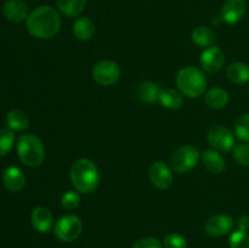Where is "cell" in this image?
Returning a JSON list of instances; mask_svg holds the SVG:
<instances>
[{"label": "cell", "instance_id": "obj_27", "mask_svg": "<svg viewBox=\"0 0 249 248\" xmlns=\"http://www.w3.org/2000/svg\"><path fill=\"white\" fill-rule=\"evenodd\" d=\"M233 159L242 167H249V145L248 143H238L233 147Z\"/></svg>", "mask_w": 249, "mask_h": 248}, {"label": "cell", "instance_id": "obj_8", "mask_svg": "<svg viewBox=\"0 0 249 248\" xmlns=\"http://www.w3.org/2000/svg\"><path fill=\"white\" fill-rule=\"evenodd\" d=\"M92 78L97 84L109 87L121 78V68L113 61H101L92 68Z\"/></svg>", "mask_w": 249, "mask_h": 248}, {"label": "cell", "instance_id": "obj_12", "mask_svg": "<svg viewBox=\"0 0 249 248\" xmlns=\"http://www.w3.org/2000/svg\"><path fill=\"white\" fill-rule=\"evenodd\" d=\"M247 11V4L245 0H226L221 9V19L228 24H235L240 22Z\"/></svg>", "mask_w": 249, "mask_h": 248}, {"label": "cell", "instance_id": "obj_29", "mask_svg": "<svg viewBox=\"0 0 249 248\" xmlns=\"http://www.w3.org/2000/svg\"><path fill=\"white\" fill-rule=\"evenodd\" d=\"M163 247L164 248H186L187 241L180 233H169L165 236L163 241Z\"/></svg>", "mask_w": 249, "mask_h": 248}, {"label": "cell", "instance_id": "obj_23", "mask_svg": "<svg viewBox=\"0 0 249 248\" xmlns=\"http://www.w3.org/2000/svg\"><path fill=\"white\" fill-rule=\"evenodd\" d=\"M57 7L63 15L75 17L82 14L87 5V0H56Z\"/></svg>", "mask_w": 249, "mask_h": 248}, {"label": "cell", "instance_id": "obj_10", "mask_svg": "<svg viewBox=\"0 0 249 248\" xmlns=\"http://www.w3.org/2000/svg\"><path fill=\"white\" fill-rule=\"evenodd\" d=\"M224 62H225L224 53L214 45L204 49L203 53H201V58H199L201 67L207 73L219 72L223 68Z\"/></svg>", "mask_w": 249, "mask_h": 248}, {"label": "cell", "instance_id": "obj_6", "mask_svg": "<svg viewBox=\"0 0 249 248\" xmlns=\"http://www.w3.org/2000/svg\"><path fill=\"white\" fill-rule=\"evenodd\" d=\"M83 231V223L77 215H63L56 221L55 235L63 242H73L80 236Z\"/></svg>", "mask_w": 249, "mask_h": 248}, {"label": "cell", "instance_id": "obj_21", "mask_svg": "<svg viewBox=\"0 0 249 248\" xmlns=\"http://www.w3.org/2000/svg\"><path fill=\"white\" fill-rule=\"evenodd\" d=\"M204 101L211 108H224L229 104V94L226 90L221 89V88H213L206 94Z\"/></svg>", "mask_w": 249, "mask_h": 248}, {"label": "cell", "instance_id": "obj_20", "mask_svg": "<svg viewBox=\"0 0 249 248\" xmlns=\"http://www.w3.org/2000/svg\"><path fill=\"white\" fill-rule=\"evenodd\" d=\"M158 101L163 107L168 109H177L184 105V97H182L181 92L178 90L168 88V89L160 90V97Z\"/></svg>", "mask_w": 249, "mask_h": 248}, {"label": "cell", "instance_id": "obj_14", "mask_svg": "<svg viewBox=\"0 0 249 248\" xmlns=\"http://www.w3.org/2000/svg\"><path fill=\"white\" fill-rule=\"evenodd\" d=\"M32 225L38 232L45 233L51 230L53 225V215L50 209L45 207H36L31 214Z\"/></svg>", "mask_w": 249, "mask_h": 248}, {"label": "cell", "instance_id": "obj_11", "mask_svg": "<svg viewBox=\"0 0 249 248\" xmlns=\"http://www.w3.org/2000/svg\"><path fill=\"white\" fill-rule=\"evenodd\" d=\"M233 226V219L232 216L229 214H218V215H213L206 221V232L209 236L213 237H220V236L226 235L231 231Z\"/></svg>", "mask_w": 249, "mask_h": 248}, {"label": "cell", "instance_id": "obj_17", "mask_svg": "<svg viewBox=\"0 0 249 248\" xmlns=\"http://www.w3.org/2000/svg\"><path fill=\"white\" fill-rule=\"evenodd\" d=\"M136 97L140 100L141 102L145 104H153V102L158 101L160 97V87L157 83H153L147 80V82H142L136 87Z\"/></svg>", "mask_w": 249, "mask_h": 248}, {"label": "cell", "instance_id": "obj_18", "mask_svg": "<svg viewBox=\"0 0 249 248\" xmlns=\"http://www.w3.org/2000/svg\"><path fill=\"white\" fill-rule=\"evenodd\" d=\"M95 31H96V28H95L94 22L87 16L79 17L73 23V34L79 40H90L94 36Z\"/></svg>", "mask_w": 249, "mask_h": 248}, {"label": "cell", "instance_id": "obj_28", "mask_svg": "<svg viewBox=\"0 0 249 248\" xmlns=\"http://www.w3.org/2000/svg\"><path fill=\"white\" fill-rule=\"evenodd\" d=\"M230 248H249V235L246 231L237 230L229 238Z\"/></svg>", "mask_w": 249, "mask_h": 248}, {"label": "cell", "instance_id": "obj_19", "mask_svg": "<svg viewBox=\"0 0 249 248\" xmlns=\"http://www.w3.org/2000/svg\"><path fill=\"white\" fill-rule=\"evenodd\" d=\"M228 78L236 85H243L249 82V66L245 62H233L228 67Z\"/></svg>", "mask_w": 249, "mask_h": 248}, {"label": "cell", "instance_id": "obj_7", "mask_svg": "<svg viewBox=\"0 0 249 248\" xmlns=\"http://www.w3.org/2000/svg\"><path fill=\"white\" fill-rule=\"evenodd\" d=\"M207 140L209 145L219 152H230L236 145L232 131L224 125L212 126L207 134Z\"/></svg>", "mask_w": 249, "mask_h": 248}, {"label": "cell", "instance_id": "obj_30", "mask_svg": "<svg viewBox=\"0 0 249 248\" xmlns=\"http://www.w3.org/2000/svg\"><path fill=\"white\" fill-rule=\"evenodd\" d=\"M80 203V196L75 191H67L61 197V204L67 211H73Z\"/></svg>", "mask_w": 249, "mask_h": 248}, {"label": "cell", "instance_id": "obj_13", "mask_svg": "<svg viewBox=\"0 0 249 248\" xmlns=\"http://www.w3.org/2000/svg\"><path fill=\"white\" fill-rule=\"evenodd\" d=\"M2 14L10 22L18 23L28 17V5L23 0H7L2 6Z\"/></svg>", "mask_w": 249, "mask_h": 248}, {"label": "cell", "instance_id": "obj_5", "mask_svg": "<svg viewBox=\"0 0 249 248\" xmlns=\"http://www.w3.org/2000/svg\"><path fill=\"white\" fill-rule=\"evenodd\" d=\"M201 158L198 148L195 146H181L173 152L170 157V167L175 173L185 174L194 169Z\"/></svg>", "mask_w": 249, "mask_h": 248}, {"label": "cell", "instance_id": "obj_2", "mask_svg": "<svg viewBox=\"0 0 249 248\" xmlns=\"http://www.w3.org/2000/svg\"><path fill=\"white\" fill-rule=\"evenodd\" d=\"M71 181L80 194H91L100 184V173L96 164L88 158L77 159L71 167Z\"/></svg>", "mask_w": 249, "mask_h": 248}, {"label": "cell", "instance_id": "obj_3", "mask_svg": "<svg viewBox=\"0 0 249 248\" xmlns=\"http://www.w3.org/2000/svg\"><path fill=\"white\" fill-rule=\"evenodd\" d=\"M177 85L181 94L191 99H196L206 91L207 78L199 68L187 66L181 68L178 73Z\"/></svg>", "mask_w": 249, "mask_h": 248}, {"label": "cell", "instance_id": "obj_9", "mask_svg": "<svg viewBox=\"0 0 249 248\" xmlns=\"http://www.w3.org/2000/svg\"><path fill=\"white\" fill-rule=\"evenodd\" d=\"M150 181L160 190H167L173 185L172 169L163 162H155L148 170Z\"/></svg>", "mask_w": 249, "mask_h": 248}, {"label": "cell", "instance_id": "obj_24", "mask_svg": "<svg viewBox=\"0 0 249 248\" xmlns=\"http://www.w3.org/2000/svg\"><path fill=\"white\" fill-rule=\"evenodd\" d=\"M6 124L11 130H26L29 126V119L24 112L19 109H11L6 116Z\"/></svg>", "mask_w": 249, "mask_h": 248}, {"label": "cell", "instance_id": "obj_15", "mask_svg": "<svg viewBox=\"0 0 249 248\" xmlns=\"http://www.w3.org/2000/svg\"><path fill=\"white\" fill-rule=\"evenodd\" d=\"M2 181L5 187L11 192H18L24 189L26 186V175L23 174L19 168L9 167L2 174Z\"/></svg>", "mask_w": 249, "mask_h": 248}, {"label": "cell", "instance_id": "obj_22", "mask_svg": "<svg viewBox=\"0 0 249 248\" xmlns=\"http://www.w3.org/2000/svg\"><path fill=\"white\" fill-rule=\"evenodd\" d=\"M192 40L196 45L202 46V48H209L215 44V34L213 29L207 26L196 27L192 32Z\"/></svg>", "mask_w": 249, "mask_h": 248}, {"label": "cell", "instance_id": "obj_26", "mask_svg": "<svg viewBox=\"0 0 249 248\" xmlns=\"http://www.w3.org/2000/svg\"><path fill=\"white\" fill-rule=\"evenodd\" d=\"M15 143V134L11 129H0V156H5L11 151Z\"/></svg>", "mask_w": 249, "mask_h": 248}, {"label": "cell", "instance_id": "obj_31", "mask_svg": "<svg viewBox=\"0 0 249 248\" xmlns=\"http://www.w3.org/2000/svg\"><path fill=\"white\" fill-rule=\"evenodd\" d=\"M131 248H163V245L157 238L145 237L139 240L136 243H134V246Z\"/></svg>", "mask_w": 249, "mask_h": 248}, {"label": "cell", "instance_id": "obj_4", "mask_svg": "<svg viewBox=\"0 0 249 248\" xmlns=\"http://www.w3.org/2000/svg\"><path fill=\"white\" fill-rule=\"evenodd\" d=\"M17 155L23 164L39 167L45 158V147L38 136L33 134H22L17 142Z\"/></svg>", "mask_w": 249, "mask_h": 248}, {"label": "cell", "instance_id": "obj_16", "mask_svg": "<svg viewBox=\"0 0 249 248\" xmlns=\"http://www.w3.org/2000/svg\"><path fill=\"white\" fill-rule=\"evenodd\" d=\"M202 162H203L206 169L208 172L214 173V174H220L226 168L225 158L221 156L219 151L214 150V148L203 151V153H202Z\"/></svg>", "mask_w": 249, "mask_h": 248}, {"label": "cell", "instance_id": "obj_25", "mask_svg": "<svg viewBox=\"0 0 249 248\" xmlns=\"http://www.w3.org/2000/svg\"><path fill=\"white\" fill-rule=\"evenodd\" d=\"M235 134L241 141L249 142V113L241 114L236 119Z\"/></svg>", "mask_w": 249, "mask_h": 248}, {"label": "cell", "instance_id": "obj_1", "mask_svg": "<svg viewBox=\"0 0 249 248\" xmlns=\"http://www.w3.org/2000/svg\"><path fill=\"white\" fill-rule=\"evenodd\" d=\"M26 26L29 33L38 39H50L61 28V17L57 10L50 5H43L28 15Z\"/></svg>", "mask_w": 249, "mask_h": 248}, {"label": "cell", "instance_id": "obj_32", "mask_svg": "<svg viewBox=\"0 0 249 248\" xmlns=\"http://www.w3.org/2000/svg\"><path fill=\"white\" fill-rule=\"evenodd\" d=\"M237 225H238V230L241 231H247L249 230V216L247 215H242L240 219L237 220Z\"/></svg>", "mask_w": 249, "mask_h": 248}]
</instances>
